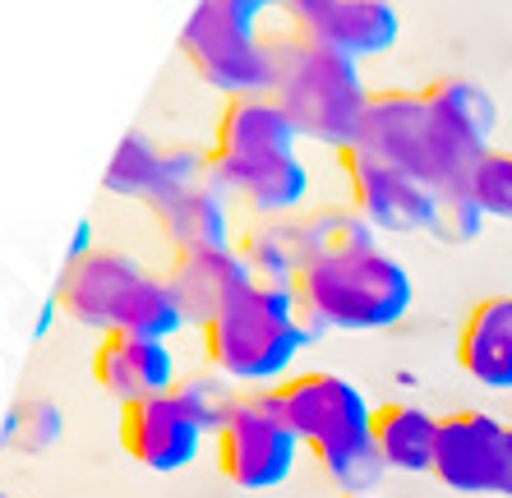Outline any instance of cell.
<instances>
[{
    "label": "cell",
    "mask_w": 512,
    "mask_h": 498,
    "mask_svg": "<svg viewBox=\"0 0 512 498\" xmlns=\"http://www.w3.org/2000/svg\"><path fill=\"white\" fill-rule=\"evenodd\" d=\"M194 332H199L203 365L227 374L240 392L277 388L282 379H291V365L305 346L296 286H240L236 296Z\"/></svg>",
    "instance_id": "obj_1"
},
{
    "label": "cell",
    "mask_w": 512,
    "mask_h": 498,
    "mask_svg": "<svg viewBox=\"0 0 512 498\" xmlns=\"http://www.w3.org/2000/svg\"><path fill=\"white\" fill-rule=\"evenodd\" d=\"M268 47H273V97L282 102L300 139H314L333 153L360 143V125L370 107L360 60L310 33H286Z\"/></svg>",
    "instance_id": "obj_2"
},
{
    "label": "cell",
    "mask_w": 512,
    "mask_h": 498,
    "mask_svg": "<svg viewBox=\"0 0 512 498\" xmlns=\"http://www.w3.org/2000/svg\"><path fill=\"white\" fill-rule=\"evenodd\" d=\"M300 309L319 314L333 332H379L411 314L416 286L411 273L383 245L342 249L328 259H314L296 273Z\"/></svg>",
    "instance_id": "obj_3"
},
{
    "label": "cell",
    "mask_w": 512,
    "mask_h": 498,
    "mask_svg": "<svg viewBox=\"0 0 512 498\" xmlns=\"http://www.w3.org/2000/svg\"><path fill=\"white\" fill-rule=\"evenodd\" d=\"M360 148L397 162L402 171L425 180L434 194L466 190L471 171L480 162L439 125L425 88H383V93H370L365 125H360Z\"/></svg>",
    "instance_id": "obj_4"
},
{
    "label": "cell",
    "mask_w": 512,
    "mask_h": 498,
    "mask_svg": "<svg viewBox=\"0 0 512 498\" xmlns=\"http://www.w3.org/2000/svg\"><path fill=\"white\" fill-rule=\"evenodd\" d=\"M176 47L190 60V70L222 97L273 93V47L259 42L254 19L236 14L222 0H199L194 5Z\"/></svg>",
    "instance_id": "obj_5"
},
{
    "label": "cell",
    "mask_w": 512,
    "mask_h": 498,
    "mask_svg": "<svg viewBox=\"0 0 512 498\" xmlns=\"http://www.w3.org/2000/svg\"><path fill=\"white\" fill-rule=\"evenodd\" d=\"M305 443L296 439V429L282 420L273 388L245 392L231 411V420L213 434V457L217 471L227 475L236 489L245 494H263L291 480L296 457Z\"/></svg>",
    "instance_id": "obj_6"
},
{
    "label": "cell",
    "mask_w": 512,
    "mask_h": 498,
    "mask_svg": "<svg viewBox=\"0 0 512 498\" xmlns=\"http://www.w3.org/2000/svg\"><path fill=\"white\" fill-rule=\"evenodd\" d=\"M282 420L296 429V439L314 452H346L360 443H374V406L370 397L356 388L351 379L333 374V369H305L291 374L273 388Z\"/></svg>",
    "instance_id": "obj_7"
},
{
    "label": "cell",
    "mask_w": 512,
    "mask_h": 498,
    "mask_svg": "<svg viewBox=\"0 0 512 498\" xmlns=\"http://www.w3.org/2000/svg\"><path fill=\"white\" fill-rule=\"evenodd\" d=\"M337 166L346 176V194L365 222L379 236H416V231H434V213H439V194L425 180L402 171L397 162L370 153V148H342Z\"/></svg>",
    "instance_id": "obj_8"
},
{
    "label": "cell",
    "mask_w": 512,
    "mask_h": 498,
    "mask_svg": "<svg viewBox=\"0 0 512 498\" xmlns=\"http://www.w3.org/2000/svg\"><path fill=\"white\" fill-rule=\"evenodd\" d=\"M434 480L457 494H508L512 498V443L508 425L489 411H448L439 415V448Z\"/></svg>",
    "instance_id": "obj_9"
},
{
    "label": "cell",
    "mask_w": 512,
    "mask_h": 498,
    "mask_svg": "<svg viewBox=\"0 0 512 498\" xmlns=\"http://www.w3.org/2000/svg\"><path fill=\"white\" fill-rule=\"evenodd\" d=\"M296 143H300L296 125H291V116L282 111V102L273 93L227 97L203 157H208V176H227V171H240V166H259L296 153Z\"/></svg>",
    "instance_id": "obj_10"
},
{
    "label": "cell",
    "mask_w": 512,
    "mask_h": 498,
    "mask_svg": "<svg viewBox=\"0 0 512 498\" xmlns=\"http://www.w3.org/2000/svg\"><path fill=\"white\" fill-rule=\"evenodd\" d=\"M148 273L134 254L125 249H84V254H70V263L60 268V282H56V309L65 314L70 323L79 328L107 337L116 328V314H120V300L130 296V286Z\"/></svg>",
    "instance_id": "obj_11"
},
{
    "label": "cell",
    "mask_w": 512,
    "mask_h": 498,
    "mask_svg": "<svg viewBox=\"0 0 512 498\" xmlns=\"http://www.w3.org/2000/svg\"><path fill=\"white\" fill-rule=\"evenodd\" d=\"M208 443H213L208 429L180 406L176 392L120 406V448L157 475L185 471L190 462H199V452Z\"/></svg>",
    "instance_id": "obj_12"
},
{
    "label": "cell",
    "mask_w": 512,
    "mask_h": 498,
    "mask_svg": "<svg viewBox=\"0 0 512 498\" xmlns=\"http://www.w3.org/2000/svg\"><path fill=\"white\" fill-rule=\"evenodd\" d=\"M199 180H208V157L199 148H157L143 134H125L102 176V190L143 203L153 213L157 203H167L171 194L190 190Z\"/></svg>",
    "instance_id": "obj_13"
},
{
    "label": "cell",
    "mask_w": 512,
    "mask_h": 498,
    "mask_svg": "<svg viewBox=\"0 0 512 498\" xmlns=\"http://www.w3.org/2000/svg\"><path fill=\"white\" fill-rule=\"evenodd\" d=\"M180 379L176 351L171 342L153 337H134V332H107L93 346V383L120 406L143 402V397H162Z\"/></svg>",
    "instance_id": "obj_14"
},
{
    "label": "cell",
    "mask_w": 512,
    "mask_h": 498,
    "mask_svg": "<svg viewBox=\"0 0 512 498\" xmlns=\"http://www.w3.org/2000/svg\"><path fill=\"white\" fill-rule=\"evenodd\" d=\"M167 282H171V291H176L190 328H203V323L213 319L240 286H250L254 277L236 245H203V249H171Z\"/></svg>",
    "instance_id": "obj_15"
},
{
    "label": "cell",
    "mask_w": 512,
    "mask_h": 498,
    "mask_svg": "<svg viewBox=\"0 0 512 498\" xmlns=\"http://www.w3.org/2000/svg\"><path fill=\"white\" fill-rule=\"evenodd\" d=\"M208 180L222 185L254 222L296 217V213H305V199H310V171H305V162L296 153L273 157V162H259V166H240V171L208 176Z\"/></svg>",
    "instance_id": "obj_16"
},
{
    "label": "cell",
    "mask_w": 512,
    "mask_h": 498,
    "mask_svg": "<svg viewBox=\"0 0 512 498\" xmlns=\"http://www.w3.org/2000/svg\"><path fill=\"white\" fill-rule=\"evenodd\" d=\"M457 365L489 392H512V296H489L457 332Z\"/></svg>",
    "instance_id": "obj_17"
},
{
    "label": "cell",
    "mask_w": 512,
    "mask_h": 498,
    "mask_svg": "<svg viewBox=\"0 0 512 498\" xmlns=\"http://www.w3.org/2000/svg\"><path fill=\"white\" fill-rule=\"evenodd\" d=\"M231 194L213 180H199L190 190L171 194L167 203H157L153 217L162 226L171 249H203V245H236L231 240Z\"/></svg>",
    "instance_id": "obj_18"
},
{
    "label": "cell",
    "mask_w": 512,
    "mask_h": 498,
    "mask_svg": "<svg viewBox=\"0 0 512 498\" xmlns=\"http://www.w3.org/2000/svg\"><path fill=\"white\" fill-rule=\"evenodd\" d=\"M374 448L383 466L402 475L434 471V448H439V415L411 402L374 406Z\"/></svg>",
    "instance_id": "obj_19"
},
{
    "label": "cell",
    "mask_w": 512,
    "mask_h": 498,
    "mask_svg": "<svg viewBox=\"0 0 512 498\" xmlns=\"http://www.w3.org/2000/svg\"><path fill=\"white\" fill-rule=\"evenodd\" d=\"M282 226H286V240H291V254H296L300 268L314 259H328V254H342V249L379 245V231H374L351 203L305 208V213H296V217H282Z\"/></svg>",
    "instance_id": "obj_20"
},
{
    "label": "cell",
    "mask_w": 512,
    "mask_h": 498,
    "mask_svg": "<svg viewBox=\"0 0 512 498\" xmlns=\"http://www.w3.org/2000/svg\"><path fill=\"white\" fill-rule=\"evenodd\" d=\"M425 97L439 125L462 143L471 157H485L489 153V134L499 125V107H494V97L471 79H434L425 83Z\"/></svg>",
    "instance_id": "obj_21"
},
{
    "label": "cell",
    "mask_w": 512,
    "mask_h": 498,
    "mask_svg": "<svg viewBox=\"0 0 512 498\" xmlns=\"http://www.w3.org/2000/svg\"><path fill=\"white\" fill-rule=\"evenodd\" d=\"M402 33V14L393 0H337L328 24H323L319 42L346 51L351 60L383 56Z\"/></svg>",
    "instance_id": "obj_22"
},
{
    "label": "cell",
    "mask_w": 512,
    "mask_h": 498,
    "mask_svg": "<svg viewBox=\"0 0 512 498\" xmlns=\"http://www.w3.org/2000/svg\"><path fill=\"white\" fill-rule=\"evenodd\" d=\"M185 328H190V319H185V309H180L167 273H143L139 282L130 286V296L120 300V314H116V328L111 332H134V337L171 342V337Z\"/></svg>",
    "instance_id": "obj_23"
},
{
    "label": "cell",
    "mask_w": 512,
    "mask_h": 498,
    "mask_svg": "<svg viewBox=\"0 0 512 498\" xmlns=\"http://www.w3.org/2000/svg\"><path fill=\"white\" fill-rule=\"evenodd\" d=\"M240 259L250 268L254 282H273V286H291L300 273L296 254H291V240H286L282 217H268V222H250L236 240Z\"/></svg>",
    "instance_id": "obj_24"
},
{
    "label": "cell",
    "mask_w": 512,
    "mask_h": 498,
    "mask_svg": "<svg viewBox=\"0 0 512 498\" xmlns=\"http://www.w3.org/2000/svg\"><path fill=\"white\" fill-rule=\"evenodd\" d=\"M180 397V406L199 420L203 429H208V439H213L217 429L231 420V411H236V402L245 397V392L236 388V383L227 379V374H217V369H194V374H180L176 388H171Z\"/></svg>",
    "instance_id": "obj_25"
},
{
    "label": "cell",
    "mask_w": 512,
    "mask_h": 498,
    "mask_svg": "<svg viewBox=\"0 0 512 498\" xmlns=\"http://www.w3.org/2000/svg\"><path fill=\"white\" fill-rule=\"evenodd\" d=\"M319 462V475L328 485L342 489V498H370L383 480V457L374 443H360V448H346V452H328V457H314Z\"/></svg>",
    "instance_id": "obj_26"
},
{
    "label": "cell",
    "mask_w": 512,
    "mask_h": 498,
    "mask_svg": "<svg viewBox=\"0 0 512 498\" xmlns=\"http://www.w3.org/2000/svg\"><path fill=\"white\" fill-rule=\"evenodd\" d=\"M471 194L480 199V208H485L489 217L512 222V153L489 148L476 162V171H471Z\"/></svg>",
    "instance_id": "obj_27"
},
{
    "label": "cell",
    "mask_w": 512,
    "mask_h": 498,
    "mask_svg": "<svg viewBox=\"0 0 512 498\" xmlns=\"http://www.w3.org/2000/svg\"><path fill=\"white\" fill-rule=\"evenodd\" d=\"M489 213L480 208V199L471 194V185L466 190H448L439 194V213H434V236L448 240V245H466V240H476L480 231H485Z\"/></svg>",
    "instance_id": "obj_28"
},
{
    "label": "cell",
    "mask_w": 512,
    "mask_h": 498,
    "mask_svg": "<svg viewBox=\"0 0 512 498\" xmlns=\"http://www.w3.org/2000/svg\"><path fill=\"white\" fill-rule=\"evenodd\" d=\"M277 5H282V14L291 19V33H310V37H319L337 0H277Z\"/></svg>",
    "instance_id": "obj_29"
},
{
    "label": "cell",
    "mask_w": 512,
    "mask_h": 498,
    "mask_svg": "<svg viewBox=\"0 0 512 498\" xmlns=\"http://www.w3.org/2000/svg\"><path fill=\"white\" fill-rule=\"evenodd\" d=\"M222 5H231L236 14H245V19H254V24H259V14H263V10H273L277 0H222Z\"/></svg>",
    "instance_id": "obj_30"
},
{
    "label": "cell",
    "mask_w": 512,
    "mask_h": 498,
    "mask_svg": "<svg viewBox=\"0 0 512 498\" xmlns=\"http://www.w3.org/2000/svg\"><path fill=\"white\" fill-rule=\"evenodd\" d=\"M508 443H512V425H508Z\"/></svg>",
    "instance_id": "obj_31"
},
{
    "label": "cell",
    "mask_w": 512,
    "mask_h": 498,
    "mask_svg": "<svg viewBox=\"0 0 512 498\" xmlns=\"http://www.w3.org/2000/svg\"><path fill=\"white\" fill-rule=\"evenodd\" d=\"M0 498H10V494H0Z\"/></svg>",
    "instance_id": "obj_32"
},
{
    "label": "cell",
    "mask_w": 512,
    "mask_h": 498,
    "mask_svg": "<svg viewBox=\"0 0 512 498\" xmlns=\"http://www.w3.org/2000/svg\"><path fill=\"white\" fill-rule=\"evenodd\" d=\"M370 498H374V494H370Z\"/></svg>",
    "instance_id": "obj_33"
}]
</instances>
